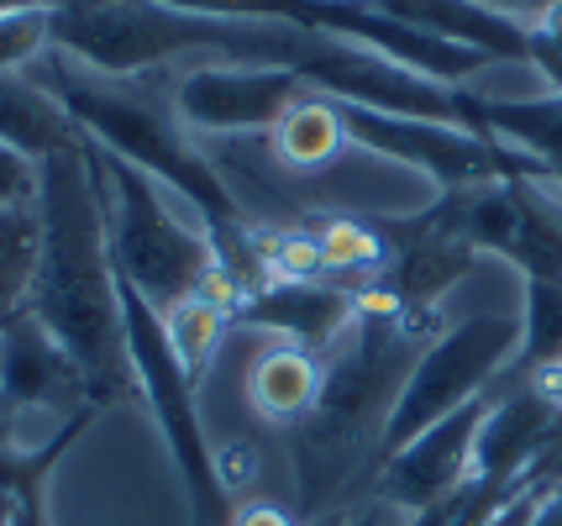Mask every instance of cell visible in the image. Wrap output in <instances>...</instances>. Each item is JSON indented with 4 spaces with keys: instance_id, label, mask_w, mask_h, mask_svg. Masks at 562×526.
<instances>
[{
    "instance_id": "cell-1",
    "label": "cell",
    "mask_w": 562,
    "mask_h": 526,
    "mask_svg": "<svg viewBox=\"0 0 562 526\" xmlns=\"http://www.w3.org/2000/svg\"><path fill=\"white\" fill-rule=\"evenodd\" d=\"M43 248L26 290V311L48 326V337L79 363L100 411L137 401L132 352H126L116 264H111V190L95 137H74L69 148L43 158Z\"/></svg>"
},
{
    "instance_id": "cell-2",
    "label": "cell",
    "mask_w": 562,
    "mask_h": 526,
    "mask_svg": "<svg viewBox=\"0 0 562 526\" xmlns=\"http://www.w3.org/2000/svg\"><path fill=\"white\" fill-rule=\"evenodd\" d=\"M431 337H437L431 316H411L394 301L363 290L358 322L342 337V348L326 358L316 411L290 432L300 522L347 516L342 505L352 501V490L368 474H379V452H384L400 384Z\"/></svg>"
},
{
    "instance_id": "cell-3",
    "label": "cell",
    "mask_w": 562,
    "mask_h": 526,
    "mask_svg": "<svg viewBox=\"0 0 562 526\" xmlns=\"http://www.w3.org/2000/svg\"><path fill=\"white\" fill-rule=\"evenodd\" d=\"M26 75L37 85H48L58 105L74 116V126L85 137H95L111 158H126L132 169H143L147 179H158L164 190L184 195V201L200 211L205 222V237L216 248V269H221V290L226 301L237 305L243 295L263 290L269 284V269H263V237L247 226L237 195L226 190V179L216 175V164L184 137V126L173 111H164L147 96H132V90H116L111 79L90 75V69H74L69 58L58 53L53 58H37Z\"/></svg>"
},
{
    "instance_id": "cell-4",
    "label": "cell",
    "mask_w": 562,
    "mask_h": 526,
    "mask_svg": "<svg viewBox=\"0 0 562 526\" xmlns=\"http://www.w3.org/2000/svg\"><path fill=\"white\" fill-rule=\"evenodd\" d=\"M100 164H105V190H111L105 232H111L116 275L158 316H169V311H179L184 301H200V295H221L226 301L211 237L173 216L169 201H164V184L147 179L143 169H132L126 158H111L105 148H100Z\"/></svg>"
},
{
    "instance_id": "cell-5",
    "label": "cell",
    "mask_w": 562,
    "mask_h": 526,
    "mask_svg": "<svg viewBox=\"0 0 562 526\" xmlns=\"http://www.w3.org/2000/svg\"><path fill=\"white\" fill-rule=\"evenodd\" d=\"M116 295H122V322H126V352H132V379H137V401L153 411V422L164 432V448H169L179 484H184V501H190V522L195 526H232L237 516V495L221 484L216 469V448L205 437L195 405V384L200 379L184 369V358L173 352L169 326L153 305L116 275Z\"/></svg>"
},
{
    "instance_id": "cell-6",
    "label": "cell",
    "mask_w": 562,
    "mask_h": 526,
    "mask_svg": "<svg viewBox=\"0 0 562 526\" xmlns=\"http://www.w3.org/2000/svg\"><path fill=\"white\" fill-rule=\"evenodd\" d=\"M515 352H520V316H468V322L447 326L441 337H431L420 348V358L411 363L405 384H400L379 463L390 452H400L405 443H416L426 426H437L447 416H458L463 405L484 401V390Z\"/></svg>"
},
{
    "instance_id": "cell-7",
    "label": "cell",
    "mask_w": 562,
    "mask_h": 526,
    "mask_svg": "<svg viewBox=\"0 0 562 526\" xmlns=\"http://www.w3.org/2000/svg\"><path fill=\"white\" fill-rule=\"evenodd\" d=\"M342 111L347 137L358 148L394 158V164H411L426 179H437L441 190H473V184H494V179H547L531 153L499 143L490 132H468V126H447V122H416V116H390V111H373V105H352L337 101Z\"/></svg>"
},
{
    "instance_id": "cell-8",
    "label": "cell",
    "mask_w": 562,
    "mask_h": 526,
    "mask_svg": "<svg viewBox=\"0 0 562 526\" xmlns=\"http://www.w3.org/2000/svg\"><path fill=\"white\" fill-rule=\"evenodd\" d=\"M437 211L473 253H499L526 279H562V184L552 179L441 190Z\"/></svg>"
},
{
    "instance_id": "cell-9",
    "label": "cell",
    "mask_w": 562,
    "mask_h": 526,
    "mask_svg": "<svg viewBox=\"0 0 562 526\" xmlns=\"http://www.w3.org/2000/svg\"><path fill=\"white\" fill-rule=\"evenodd\" d=\"M311 85L290 69H243V64H195L173 85V116L184 132H273Z\"/></svg>"
},
{
    "instance_id": "cell-10",
    "label": "cell",
    "mask_w": 562,
    "mask_h": 526,
    "mask_svg": "<svg viewBox=\"0 0 562 526\" xmlns=\"http://www.w3.org/2000/svg\"><path fill=\"white\" fill-rule=\"evenodd\" d=\"M22 411H58L64 422L79 411H100L90 384L69 352L48 337V326L32 311H11L0 326V437L16 432Z\"/></svg>"
},
{
    "instance_id": "cell-11",
    "label": "cell",
    "mask_w": 562,
    "mask_h": 526,
    "mask_svg": "<svg viewBox=\"0 0 562 526\" xmlns=\"http://www.w3.org/2000/svg\"><path fill=\"white\" fill-rule=\"evenodd\" d=\"M494 401H473L458 416L426 426L416 443H405L400 452H390L373 474V501L379 505H400V511H431L447 495H458L468 479H473V443H479V426L490 416Z\"/></svg>"
},
{
    "instance_id": "cell-12",
    "label": "cell",
    "mask_w": 562,
    "mask_h": 526,
    "mask_svg": "<svg viewBox=\"0 0 562 526\" xmlns=\"http://www.w3.org/2000/svg\"><path fill=\"white\" fill-rule=\"evenodd\" d=\"M358 305H363V290L337 284V279H269L263 290L232 305V322L273 332L290 348L331 358L358 322Z\"/></svg>"
},
{
    "instance_id": "cell-13",
    "label": "cell",
    "mask_w": 562,
    "mask_h": 526,
    "mask_svg": "<svg viewBox=\"0 0 562 526\" xmlns=\"http://www.w3.org/2000/svg\"><path fill=\"white\" fill-rule=\"evenodd\" d=\"M558 422L562 405L547 401L537 384H520L515 395L494 401L484 426H479V443H473V479L515 484L541 452L558 448Z\"/></svg>"
},
{
    "instance_id": "cell-14",
    "label": "cell",
    "mask_w": 562,
    "mask_h": 526,
    "mask_svg": "<svg viewBox=\"0 0 562 526\" xmlns=\"http://www.w3.org/2000/svg\"><path fill=\"white\" fill-rule=\"evenodd\" d=\"M373 5L394 22L484 53L494 64H531V26L515 22V16H499L479 0H373Z\"/></svg>"
},
{
    "instance_id": "cell-15",
    "label": "cell",
    "mask_w": 562,
    "mask_h": 526,
    "mask_svg": "<svg viewBox=\"0 0 562 526\" xmlns=\"http://www.w3.org/2000/svg\"><path fill=\"white\" fill-rule=\"evenodd\" d=\"M321 384H326V358L279 343V348L252 358V369H247V401H252V411L269 426L294 432L316 411Z\"/></svg>"
},
{
    "instance_id": "cell-16",
    "label": "cell",
    "mask_w": 562,
    "mask_h": 526,
    "mask_svg": "<svg viewBox=\"0 0 562 526\" xmlns=\"http://www.w3.org/2000/svg\"><path fill=\"white\" fill-rule=\"evenodd\" d=\"M74 137H79V126L48 85H37L32 75H0V143H11L43 164L48 153L69 148Z\"/></svg>"
},
{
    "instance_id": "cell-17",
    "label": "cell",
    "mask_w": 562,
    "mask_h": 526,
    "mask_svg": "<svg viewBox=\"0 0 562 526\" xmlns=\"http://www.w3.org/2000/svg\"><path fill=\"white\" fill-rule=\"evenodd\" d=\"M347 143H352V137H347L337 101H331V96H316V90L273 126V153H279V164H290L294 175L331 169V164L342 158Z\"/></svg>"
},
{
    "instance_id": "cell-18",
    "label": "cell",
    "mask_w": 562,
    "mask_h": 526,
    "mask_svg": "<svg viewBox=\"0 0 562 526\" xmlns=\"http://www.w3.org/2000/svg\"><path fill=\"white\" fill-rule=\"evenodd\" d=\"M562 363V279H526V311H520V352L515 369L537 379L541 369Z\"/></svg>"
},
{
    "instance_id": "cell-19",
    "label": "cell",
    "mask_w": 562,
    "mask_h": 526,
    "mask_svg": "<svg viewBox=\"0 0 562 526\" xmlns=\"http://www.w3.org/2000/svg\"><path fill=\"white\" fill-rule=\"evenodd\" d=\"M37 248H43L37 205L0 211V316L26 305V290H32V275H37Z\"/></svg>"
},
{
    "instance_id": "cell-20",
    "label": "cell",
    "mask_w": 562,
    "mask_h": 526,
    "mask_svg": "<svg viewBox=\"0 0 562 526\" xmlns=\"http://www.w3.org/2000/svg\"><path fill=\"white\" fill-rule=\"evenodd\" d=\"M164 326H169V343L184 358V369L200 379L205 374V358L221 343V332L232 326V305L221 301V295H200V301H184L179 311H169Z\"/></svg>"
},
{
    "instance_id": "cell-21",
    "label": "cell",
    "mask_w": 562,
    "mask_h": 526,
    "mask_svg": "<svg viewBox=\"0 0 562 526\" xmlns=\"http://www.w3.org/2000/svg\"><path fill=\"white\" fill-rule=\"evenodd\" d=\"M53 48V5L0 16V75H26Z\"/></svg>"
},
{
    "instance_id": "cell-22",
    "label": "cell",
    "mask_w": 562,
    "mask_h": 526,
    "mask_svg": "<svg viewBox=\"0 0 562 526\" xmlns=\"http://www.w3.org/2000/svg\"><path fill=\"white\" fill-rule=\"evenodd\" d=\"M43 201V164L0 143V211H26Z\"/></svg>"
},
{
    "instance_id": "cell-23",
    "label": "cell",
    "mask_w": 562,
    "mask_h": 526,
    "mask_svg": "<svg viewBox=\"0 0 562 526\" xmlns=\"http://www.w3.org/2000/svg\"><path fill=\"white\" fill-rule=\"evenodd\" d=\"M531 26V69L552 79V90H562V0H552Z\"/></svg>"
},
{
    "instance_id": "cell-24",
    "label": "cell",
    "mask_w": 562,
    "mask_h": 526,
    "mask_svg": "<svg viewBox=\"0 0 562 526\" xmlns=\"http://www.w3.org/2000/svg\"><path fill=\"white\" fill-rule=\"evenodd\" d=\"M232 526H305V522H300L294 511H284V505H273V501H247V505H237Z\"/></svg>"
},
{
    "instance_id": "cell-25",
    "label": "cell",
    "mask_w": 562,
    "mask_h": 526,
    "mask_svg": "<svg viewBox=\"0 0 562 526\" xmlns=\"http://www.w3.org/2000/svg\"><path fill=\"white\" fill-rule=\"evenodd\" d=\"M479 5H490V11H499V16H515V22H537L552 0H479Z\"/></svg>"
},
{
    "instance_id": "cell-26",
    "label": "cell",
    "mask_w": 562,
    "mask_h": 526,
    "mask_svg": "<svg viewBox=\"0 0 562 526\" xmlns=\"http://www.w3.org/2000/svg\"><path fill=\"white\" fill-rule=\"evenodd\" d=\"M531 526H562V479L537 501V511H531Z\"/></svg>"
},
{
    "instance_id": "cell-27",
    "label": "cell",
    "mask_w": 562,
    "mask_h": 526,
    "mask_svg": "<svg viewBox=\"0 0 562 526\" xmlns=\"http://www.w3.org/2000/svg\"><path fill=\"white\" fill-rule=\"evenodd\" d=\"M384 511H390V505L368 501L363 511H347V516H342V522H337V526H384Z\"/></svg>"
},
{
    "instance_id": "cell-28",
    "label": "cell",
    "mask_w": 562,
    "mask_h": 526,
    "mask_svg": "<svg viewBox=\"0 0 562 526\" xmlns=\"http://www.w3.org/2000/svg\"><path fill=\"white\" fill-rule=\"evenodd\" d=\"M37 5H58V0H0V16L5 11H37Z\"/></svg>"
},
{
    "instance_id": "cell-29",
    "label": "cell",
    "mask_w": 562,
    "mask_h": 526,
    "mask_svg": "<svg viewBox=\"0 0 562 526\" xmlns=\"http://www.w3.org/2000/svg\"><path fill=\"white\" fill-rule=\"evenodd\" d=\"M0 326H5V316H0Z\"/></svg>"
}]
</instances>
